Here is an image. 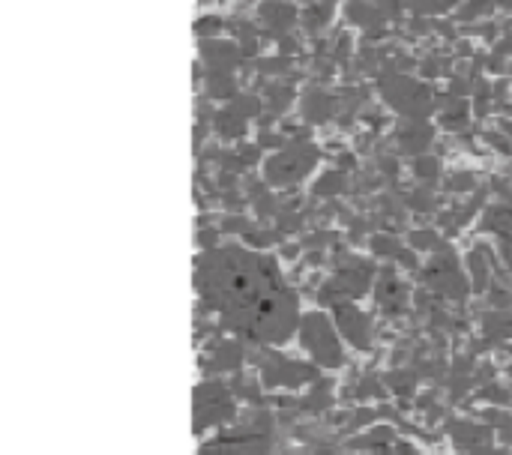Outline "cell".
<instances>
[{
	"mask_svg": "<svg viewBox=\"0 0 512 455\" xmlns=\"http://www.w3.org/2000/svg\"><path fill=\"white\" fill-rule=\"evenodd\" d=\"M318 162V150L312 144H297V147H288L282 153H276L270 162H267V177L279 186H288V183H297L303 180Z\"/></svg>",
	"mask_w": 512,
	"mask_h": 455,
	"instance_id": "1",
	"label": "cell"
},
{
	"mask_svg": "<svg viewBox=\"0 0 512 455\" xmlns=\"http://www.w3.org/2000/svg\"><path fill=\"white\" fill-rule=\"evenodd\" d=\"M381 93H387V102L402 114H423L429 108V90L411 78H387Z\"/></svg>",
	"mask_w": 512,
	"mask_h": 455,
	"instance_id": "2",
	"label": "cell"
},
{
	"mask_svg": "<svg viewBox=\"0 0 512 455\" xmlns=\"http://www.w3.org/2000/svg\"><path fill=\"white\" fill-rule=\"evenodd\" d=\"M204 48V57L213 63V75H225V69H231L234 63H237V45H231V42H204L201 45Z\"/></svg>",
	"mask_w": 512,
	"mask_h": 455,
	"instance_id": "3",
	"label": "cell"
},
{
	"mask_svg": "<svg viewBox=\"0 0 512 455\" xmlns=\"http://www.w3.org/2000/svg\"><path fill=\"white\" fill-rule=\"evenodd\" d=\"M399 141L405 144V150L420 153L423 147H429V141H432V129H429L426 123H408V126L399 132Z\"/></svg>",
	"mask_w": 512,
	"mask_h": 455,
	"instance_id": "4",
	"label": "cell"
},
{
	"mask_svg": "<svg viewBox=\"0 0 512 455\" xmlns=\"http://www.w3.org/2000/svg\"><path fill=\"white\" fill-rule=\"evenodd\" d=\"M333 111H336V102H333L327 93L315 90V93L306 96V117H309V120H327Z\"/></svg>",
	"mask_w": 512,
	"mask_h": 455,
	"instance_id": "5",
	"label": "cell"
},
{
	"mask_svg": "<svg viewBox=\"0 0 512 455\" xmlns=\"http://www.w3.org/2000/svg\"><path fill=\"white\" fill-rule=\"evenodd\" d=\"M261 18H267L273 27H288V21L294 18V12H291L285 3L270 0V3H264V6H261Z\"/></svg>",
	"mask_w": 512,
	"mask_h": 455,
	"instance_id": "6",
	"label": "cell"
},
{
	"mask_svg": "<svg viewBox=\"0 0 512 455\" xmlns=\"http://www.w3.org/2000/svg\"><path fill=\"white\" fill-rule=\"evenodd\" d=\"M414 168H417V174H420V177H426V180H429V177H438L441 162H438V159H432V156H423V159H417V162H414Z\"/></svg>",
	"mask_w": 512,
	"mask_h": 455,
	"instance_id": "7",
	"label": "cell"
},
{
	"mask_svg": "<svg viewBox=\"0 0 512 455\" xmlns=\"http://www.w3.org/2000/svg\"><path fill=\"white\" fill-rule=\"evenodd\" d=\"M492 9V0H468V6L459 12L462 18H477V15H486Z\"/></svg>",
	"mask_w": 512,
	"mask_h": 455,
	"instance_id": "8",
	"label": "cell"
},
{
	"mask_svg": "<svg viewBox=\"0 0 512 455\" xmlns=\"http://www.w3.org/2000/svg\"><path fill=\"white\" fill-rule=\"evenodd\" d=\"M222 27V18H201L198 21V30L201 33H213V30H219Z\"/></svg>",
	"mask_w": 512,
	"mask_h": 455,
	"instance_id": "9",
	"label": "cell"
}]
</instances>
